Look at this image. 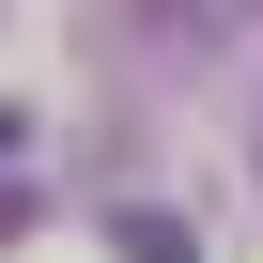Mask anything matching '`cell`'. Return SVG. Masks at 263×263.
Listing matches in <instances>:
<instances>
[{"instance_id":"1","label":"cell","mask_w":263,"mask_h":263,"mask_svg":"<svg viewBox=\"0 0 263 263\" xmlns=\"http://www.w3.org/2000/svg\"><path fill=\"white\" fill-rule=\"evenodd\" d=\"M108 248H124V263H201V232H186V217H155V201H124V217H108Z\"/></svg>"},{"instance_id":"2","label":"cell","mask_w":263,"mask_h":263,"mask_svg":"<svg viewBox=\"0 0 263 263\" xmlns=\"http://www.w3.org/2000/svg\"><path fill=\"white\" fill-rule=\"evenodd\" d=\"M16 232H31V186H0V248H16Z\"/></svg>"},{"instance_id":"3","label":"cell","mask_w":263,"mask_h":263,"mask_svg":"<svg viewBox=\"0 0 263 263\" xmlns=\"http://www.w3.org/2000/svg\"><path fill=\"white\" fill-rule=\"evenodd\" d=\"M16 140H31V124H16V108H0V155H16Z\"/></svg>"}]
</instances>
